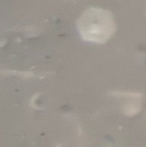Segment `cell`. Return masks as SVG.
I'll list each match as a JSON object with an SVG mask.
<instances>
[{"label":"cell","mask_w":146,"mask_h":147,"mask_svg":"<svg viewBox=\"0 0 146 147\" xmlns=\"http://www.w3.org/2000/svg\"><path fill=\"white\" fill-rule=\"evenodd\" d=\"M113 21L109 14L96 9H89L80 20L79 28L85 40L95 42L106 40L113 30Z\"/></svg>","instance_id":"1"},{"label":"cell","mask_w":146,"mask_h":147,"mask_svg":"<svg viewBox=\"0 0 146 147\" xmlns=\"http://www.w3.org/2000/svg\"><path fill=\"white\" fill-rule=\"evenodd\" d=\"M140 109V105L138 103H129L125 107V113L126 115L132 116L136 115L138 112H139Z\"/></svg>","instance_id":"2"}]
</instances>
